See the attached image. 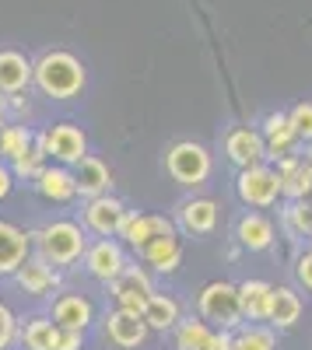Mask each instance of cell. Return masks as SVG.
Instances as JSON below:
<instances>
[{
  "mask_svg": "<svg viewBox=\"0 0 312 350\" xmlns=\"http://www.w3.org/2000/svg\"><path fill=\"white\" fill-rule=\"evenodd\" d=\"M36 84L49 98H74L84 88V67L74 53L53 49L36 64Z\"/></svg>",
  "mask_w": 312,
  "mask_h": 350,
  "instance_id": "6da1fadb",
  "label": "cell"
},
{
  "mask_svg": "<svg viewBox=\"0 0 312 350\" xmlns=\"http://www.w3.org/2000/svg\"><path fill=\"white\" fill-rule=\"evenodd\" d=\"M39 252L46 262H53V267H70V262L81 259L84 249V231L74 224V221H53L39 231Z\"/></svg>",
  "mask_w": 312,
  "mask_h": 350,
  "instance_id": "7a4b0ae2",
  "label": "cell"
},
{
  "mask_svg": "<svg viewBox=\"0 0 312 350\" xmlns=\"http://www.w3.org/2000/svg\"><path fill=\"white\" fill-rule=\"evenodd\" d=\"M196 308L207 323H218L221 329H235L242 323V301H239V287L229 284V280H214L200 291V298H196Z\"/></svg>",
  "mask_w": 312,
  "mask_h": 350,
  "instance_id": "3957f363",
  "label": "cell"
},
{
  "mask_svg": "<svg viewBox=\"0 0 312 350\" xmlns=\"http://www.w3.org/2000/svg\"><path fill=\"white\" fill-rule=\"evenodd\" d=\"M165 168H168V175H172L179 186H200L211 175V154H207V148H200V144L179 140V144L168 148Z\"/></svg>",
  "mask_w": 312,
  "mask_h": 350,
  "instance_id": "277c9868",
  "label": "cell"
},
{
  "mask_svg": "<svg viewBox=\"0 0 312 350\" xmlns=\"http://www.w3.org/2000/svg\"><path fill=\"white\" fill-rule=\"evenodd\" d=\"M235 189H239V200L246 207H270V203H277V196L285 193L277 168H267L263 161L242 168L239 179H235Z\"/></svg>",
  "mask_w": 312,
  "mask_h": 350,
  "instance_id": "5b68a950",
  "label": "cell"
},
{
  "mask_svg": "<svg viewBox=\"0 0 312 350\" xmlns=\"http://www.w3.org/2000/svg\"><path fill=\"white\" fill-rule=\"evenodd\" d=\"M42 148L49 158H56L60 165H77L84 158V151H88V140H84V133L74 126V123H56L49 126L42 137Z\"/></svg>",
  "mask_w": 312,
  "mask_h": 350,
  "instance_id": "8992f818",
  "label": "cell"
},
{
  "mask_svg": "<svg viewBox=\"0 0 312 350\" xmlns=\"http://www.w3.org/2000/svg\"><path fill=\"white\" fill-rule=\"evenodd\" d=\"M84 221H88V228L95 231V235L102 239H112V235H123V224L130 221L127 207L120 200H112V196H92L88 200V207H84Z\"/></svg>",
  "mask_w": 312,
  "mask_h": 350,
  "instance_id": "52a82bcc",
  "label": "cell"
},
{
  "mask_svg": "<svg viewBox=\"0 0 312 350\" xmlns=\"http://www.w3.org/2000/svg\"><path fill=\"white\" fill-rule=\"evenodd\" d=\"M151 295H155V287H151L148 273L140 267H127L116 280H112V298H116L120 308H130V312L144 315V305H148Z\"/></svg>",
  "mask_w": 312,
  "mask_h": 350,
  "instance_id": "ba28073f",
  "label": "cell"
},
{
  "mask_svg": "<svg viewBox=\"0 0 312 350\" xmlns=\"http://www.w3.org/2000/svg\"><path fill=\"white\" fill-rule=\"evenodd\" d=\"M148 329H151V326L144 323V315H140V312L116 308V312L105 315V333H109V340L116 343V347H123V350L140 347V343H144V336H148Z\"/></svg>",
  "mask_w": 312,
  "mask_h": 350,
  "instance_id": "9c48e42d",
  "label": "cell"
},
{
  "mask_svg": "<svg viewBox=\"0 0 312 350\" xmlns=\"http://www.w3.org/2000/svg\"><path fill=\"white\" fill-rule=\"evenodd\" d=\"M224 154H229L239 168H249V165H260L263 158H270V151H267V140H263V133H257V130H232L229 133V140H224Z\"/></svg>",
  "mask_w": 312,
  "mask_h": 350,
  "instance_id": "30bf717a",
  "label": "cell"
},
{
  "mask_svg": "<svg viewBox=\"0 0 312 350\" xmlns=\"http://www.w3.org/2000/svg\"><path fill=\"white\" fill-rule=\"evenodd\" d=\"M84 267H88V273L99 277V280H116L127 270V259H123V249L116 242L102 239V242H95L88 252H84Z\"/></svg>",
  "mask_w": 312,
  "mask_h": 350,
  "instance_id": "8fae6325",
  "label": "cell"
},
{
  "mask_svg": "<svg viewBox=\"0 0 312 350\" xmlns=\"http://www.w3.org/2000/svg\"><path fill=\"white\" fill-rule=\"evenodd\" d=\"M161 235H176L172 221L161 217V214H137V217H130V221L123 224V239H127V245H133L137 252L144 249L148 242L161 239Z\"/></svg>",
  "mask_w": 312,
  "mask_h": 350,
  "instance_id": "7c38bea8",
  "label": "cell"
},
{
  "mask_svg": "<svg viewBox=\"0 0 312 350\" xmlns=\"http://www.w3.org/2000/svg\"><path fill=\"white\" fill-rule=\"evenodd\" d=\"M32 81H36V67L28 64L21 53L0 49V92H4V95H18Z\"/></svg>",
  "mask_w": 312,
  "mask_h": 350,
  "instance_id": "4fadbf2b",
  "label": "cell"
},
{
  "mask_svg": "<svg viewBox=\"0 0 312 350\" xmlns=\"http://www.w3.org/2000/svg\"><path fill=\"white\" fill-rule=\"evenodd\" d=\"M28 249H32V242H28L25 231L8 224V221H0V277L18 273V267L28 259Z\"/></svg>",
  "mask_w": 312,
  "mask_h": 350,
  "instance_id": "5bb4252c",
  "label": "cell"
},
{
  "mask_svg": "<svg viewBox=\"0 0 312 350\" xmlns=\"http://www.w3.org/2000/svg\"><path fill=\"white\" fill-rule=\"evenodd\" d=\"M263 140H267L270 158H285V154H291V148L298 144V133H295V126H291V116H288V112H274V116H267V123H263Z\"/></svg>",
  "mask_w": 312,
  "mask_h": 350,
  "instance_id": "9a60e30c",
  "label": "cell"
},
{
  "mask_svg": "<svg viewBox=\"0 0 312 350\" xmlns=\"http://www.w3.org/2000/svg\"><path fill=\"white\" fill-rule=\"evenodd\" d=\"M74 183H77V193L81 196H102V193H109V168L99 161V158H92V154H84L77 165H74Z\"/></svg>",
  "mask_w": 312,
  "mask_h": 350,
  "instance_id": "2e32d148",
  "label": "cell"
},
{
  "mask_svg": "<svg viewBox=\"0 0 312 350\" xmlns=\"http://www.w3.org/2000/svg\"><path fill=\"white\" fill-rule=\"evenodd\" d=\"M179 224L190 235H211L218 228V207L214 200H186L179 207Z\"/></svg>",
  "mask_w": 312,
  "mask_h": 350,
  "instance_id": "e0dca14e",
  "label": "cell"
},
{
  "mask_svg": "<svg viewBox=\"0 0 312 350\" xmlns=\"http://www.w3.org/2000/svg\"><path fill=\"white\" fill-rule=\"evenodd\" d=\"M270 298H274V287L267 280H246L239 284V301H242V315L249 323H263L270 315Z\"/></svg>",
  "mask_w": 312,
  "mask_h": 350,
  "instance_id": "ac0fdd59",
  "label": "cell"
},
{
  "mask_svg": "<svg viewBox=\"0 0 312 350\" xmlns=\"http://www.w3.org/2000/svg\"><path fill=\"white\" fill-rule=\"evenodd\" d=\"M92 315H95L92 301L81 298V295H64V298H56V305H53V319L64 329H81L84 333L88 323H92Z\"/></svg>",
  "mask_w": 312,
  "mask_h": 350,
  "instance_id": "d6986e66",
  "label": "cell"
},
{
  "mask_svg": "<svg viewBox=\"0 0 312 350\" xmlns=\"http://www.w3.org/2000/svg\"><path fill=\"white\" fill-rule=\"evenodd\" d=\"M235 239H239L242 249H249V252H263V249H270V242H274V224H270V217H263V214H246V217L239 221V228H235Z\"/></svg>",
  "mask_w": 312,
  "mask_h": 350,
  "instance_id": "ffe728a7",
  "label": "cell"
},
{
  "mask_svg": "<svg viewBox=\"0 0 312 350\" xmlns=\"http://www.w3.org/2000/svg\"><path fill=\"white\" fill-rule=\"evenodd\" d=\"M277 175H281V186H285V196H291V200H305V196L312 193V172H309L305 161L285 154V158H281Z\"/></svg>",
  "mask_w": 312,
  "mask_h": 350,
  "instance_id": "44dd1931",
  "label": "cell"
},
{
  "mask_svg": "<svg viewBox=\"0 0 312 350\" xmlns=\"http://www.w3.org/2000/svg\"><path fill=\"white\" fill-rule=\"evenodd\" d=\"M140 256H144L151 267H158L161 273H176L179 262H183V245H179L176 235H161V239H155L140 249Z\"/></svg>",
  "mask_w": 312,
  "mask_h": 350,
  "instance_id": "7402d4cb",
  "label": "cell"
},
{
  "mask_svg": "<svg viewBox=\"0 0 312 350\" xmlns=\"http://www.w3.org/2000/svg\"><path fill=\"white\" fill-rule=\"evenodd\" d=\"M298 315H302V298L295 295L291 287H274L267 323H274L277 329H291L298 323Z\"/></svg>",
  "mask_w": 312,
  "mask_h": 350,
  "instance_id": "603a6c76",
  "label": "cell"
},
{
  "mask_svg": "<svg viewBox=\"0 0 312 350\" xmlns=\"http://www.w3.org/2000/svg\"><path fill=\"white\" fill-rule=\"evenodd\" d=\"M36 186L46 200H56V203H64L70 196H77V183H74V172L67 168H42L36 175Z\"/></svg>",
  "mask_w": 312,
  "mask_h": 350,
  "instance_id": "cb8c5ba5",
  "label": "cell"
},
{
  "mask_svg": "<svg viewBox=\"0 0 312 350\" xmlns=\"http://www.w3.org/2000/svg\"><path fill=\"white\" fill-rule=\"evenodd\" d=\"M14 277H18L25 295H46V291H53V284H56V273L46 267V259H25Z\"/></svg>",
  "mask_w": 312,
  "mask_h": 350,
  "instance_id": "d4e9b609",
  "label": "cell"
},
{
  "mask_svg": "<svg viewBox=\"0 0 312 350\" xmlns=\"http://www.w3.org/2000/svg\"><path fill=\"white\" fill-rule=\"evenodd\" d=\"M144 323L151 326V329H176L183 319H179V305L168 298V295H151L148 298V305H144Z\"/></svg>",
  "mask_w": 312,
  "mask_h": 350,
  "instance_id": "484cf974",
  "label": "cell"
},
{
  "mask_svg": "<svg viewBox=\"0 0 312 350\" xmlns=\"http://www.w3.org/2000/svg\"><path fill=\"white\" fill-rule=\"evenodd\" d=\"M64 336V326L56 319H32L25 326V347L28 350H56Z\"/></svg>",
  "mask_w": 312,
  "mask_h": 350,
  "instance_id": "4316f807",
  "label": "cell"
},
{
  "mask_svg": "<svg viewBox=\"0 0 312 350\" xmlns=\"http://www.w3.org/2000/svg\"><path fill=\"white\" fill-rule=\"evenodd\" d=\"M211 326L200 319H190V323L176 326V350H207L211 347Z\"/></svg>",
  "mask_w": 312,
  "mask_h": 350,
  "instance_id": "83f0119b",
  "label": "cell"
},
{
  "mask_svg": "<svg viewBox=\"0 0 312 350\" xmlns=\"http://www.w3.org/2000/svg\"><path fill=\"white\" fill-rule=\"evenodd\" d=\"M42 158H46L42 140H32V144H25V148H21L11 161H14V172H18V175H25V179H36V175L42 172Z\"/></svg>",
  "mask_w": 312,
  "mask_h": 350,
  "instance_id": "f1b7e54d",
  "label": "cell"
},
{
  "mask_svg": "<svg viewBox=\"0 0 312 350\" xmlns=\"http://www.w3.org/2000/svg\"><path fill=\"white\" fill-rule=\"evenodd\" d=\"M235 350H277V336L267 326H246L235 336Z\"/></svg>",
  "mask_w": 312,
  "mask_h": 350,
  "instance_id": "f546056e",
  "label": "cell"
},
{
  "mask_svg": "<svg viewBox=\"0 0 312 350\" xmlns=\"http://www.w3.org/2000/svg\"><path fill=\"white\" fill-rule=\"evenodd\" d=\"M25 144H32V133L21 130V126H8L0 120V158H14Z\"/></svg>",
  "mask_w": 312,
  "mask_h": 350,
  "instance_id": "4dcf8cb0",
  "label": "cell"
},
{
  "mask_svg": "<svg viewBox=\"0 0 312 350\" xmlns=\"http://www.w3.org/2000/svg\"><path fill=\"white\" fill-rule=\"evenodd\" d=\"M288 228L291 231H298V235H312V203H309V196L305 200H295L291 207H288Z\"/></svg>",
  "mask_w": 312,
  "mask_h": 350,
  "instance_id": "1f68e13d",
  "label": "cell"
},
{
  "mask_svg": "<svg viewBox=\"0 0 312 350\" xmlns=\"http://www.w3.org/2000/svg\"><path fill=\"white\" fill-rule=\"evenodd\" d=\"M288 116H291V126H295L298 140H312V102H302V105H295Z\"/></svg>",
  "mask_w": 312,
  "mask_h": 350,
  "instance_id": "d6a6232c",
  "label": "cell"
},
{
  "mask_svg": "<svg viewBox=\"0 0 312 350\" xmlns=\"http://www.w3.org/2000/svg\"><path fill=\"white\" fill-rule=\"evenodd\" d=\"M14 340V315L8 305H0V350H8Z\"/></svg>",
  "mask_w": 312,
  "mask_h": 350,
  "instance_id": "836d02e7",
  "label": "cell"
},
{
  "mask_svg": "<svg viewBox=\"0 0 312 350\" xmlns=\"http://www.w3.org/2000/svg\"><path fill=\"white\" fill-rule=\"evenodd\" d=\"M295 273H298L302 287H305V291H312V249H309L305 256H298V267H295Z\"/></svg>",
  "mask_w": 312,
  "mask_h": 350,
  "instance_id": "e575fe53",
  "label": "cell"
},
{
  "mask_svg": "<svg viewBox=\"0 0 312 350\" xmlns=\"http://www.w3.org/2000/svg\"><path fill=\"white\" fill-rule=\"evenodd\" d=\"M207 350H235V336H232L229 329H221V333L211 336V347H207Z\"/></svg>",
  "mask_w": 312,
  "mask_h": 350,
  "instance_id": "d590c367",
  "label": "cell"
},
{
  "mask_svg": "<svg viewBox=\"0 0 312 350\" xmlns=\"http://www.w3.org/2000/svg\"><path fill=\"white\" fill-rule=\"evenodd\" d=\"M81 329H64V336H60V347L56 350H81Z\"/></svg>",
  "mask_w": 312,
  "mask_h": 350,
  "instance_id": "8d00e7d4",
  "label": "cell"
},
{
  "mask_svg": "<svg viewBox=\"0 0 312 350\" xmlns=\"http://www.w3.org/2000/svg\"><path fill=\"white\" fill-rule=\"evenodd\" d=\"M11 193V172L4 168V165H0V200H4Z\"/></svg>",
  "mask_w": 312,
  "mask_h": 350,
  "instance_id": "74e56055",
  "label": "cell"
},
{
  "mask_svg": "<svg viewBox=\"0 0 312 350\" xmlns=\"http://www.w3.org/2000/svg\"><path fill=\"white\" fill-rule=\"evenodd\" d=\"M305 165H309V172H312V140H309V148H305V158H302Z\"/></svg>",
  "mask_w": 312,
  "mask_h": 350,
  "instance_id": "f35d334b",
  "label": "cell"
},
{
  "mask_svg": "<svg viewBox=\"0 0 312 350\" xmlns=\"http://www.w3.org/2000/svg\"><path fill=\"white\" fill-rule=\"evenodd\" d=\"M0 112H4V92H0Z\"/></svg>",
  "mask_w": 312,
  "mask_h": 350,
  "instance_id": "ab89813d",
  "label": "cell"
},
{
  "mask_svg": "<svg viewBox=\"0 0 312 350\" xmlns=\"http://www.w3.org/2000/svg\"><path fill=\"white\" fill-rule=\"evenodd\" d=\"M309 242H312V235H309Z\"/></svg>",
  "mask_w": 312,
  "mask_h": 350,
  "instance_id": "60d3db41",
  "label": "cell"
}]
</instances>
